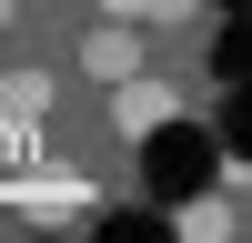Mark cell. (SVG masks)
Segmentation results:
<instances>
[{
	"mask_svg": "<svg viewBox=\"0 0 252 243\" xmlns=\"http://www.w3.org/2000/svg\"><path fill=\"white\" fill-rule=\"evenodd\" d=\"M10 20H20V0H0V31H10Z\"/></svg>",
	"mask_w": 252,
	"mask_h": 243,
	"instance_id": "8992f818",
	"label": "cell"
},
{
	"mask_svg": "<svg viewBox=\"0 0 252 243\" xmlns=\"http://www.w3.org/2000/svg\"><path fill=\"white\" fill-rule=\"evenodd\" d=\"M51 101H61V81H51V71H0V132H31Z\"/></svg>",
	"mask_w": 252,
	"mask_h": 243,
	"instance_id": "3957f363",
	"label": "cell"
},
{
	"mask_svg": "<svg viewBox=\"0 0 252 243\" xmlns=\"http://www.w3.org/2000/svg\"><path fill=\"white\" fill-rule=\"evenodd\" d=\"M81 71L91 81H131L141 71V20H101V31L81 40Z\"/></svg>",
	"mask_w": 252,
	"mask_h": 243,
	"instance_id": "7a4b0ae2",
	"label": "cell"
},
{
	"mask_svg": "<svg viewBox=\"0 0 252 243\" xmlns=\"http://www.w3.org/2000/svg\"><path fill=\"white\" fill-rule=\"evenodd\" d=\"M182 233H212V243H222V233H232V202H222V193L192 202V213H182Z\"/></svg>",
	"mask_w": 252,
	"mask_h": 243,
	"instance_id": "5b68a950",
	"label": "cell"
},
{
	"mask_svg": "<svg viewBox=\"0 0 252 243\" xmlns=\"http://www.w3.org/2000/svg\"><path fill=\"white\" fill-rule=\"evenodd\" d=\"M161 122H172V81H152V71L111 81V132H161Z\"/></svg>",
	"mask_w": 252,
	"mask_h": 243,
	"instance_id": "6da1fadb",
	"label": "cell"
},
{
	"mask_svg": "<svg viewBox=\"0 0 252 243\" xmlns=\"http://www.w3.org/2000/svg\"><path fill=\"white\" fill-rule=\"evenodd\" d=\"M91 10H101V20H182L192 0H91Z\"/></svg>",
	"mask_w": 252,
	"mask_h": 243,
	"instance_id": "277c9868",
	"label": "cell"
}]
</instances>
